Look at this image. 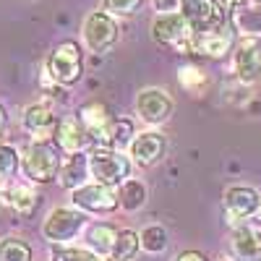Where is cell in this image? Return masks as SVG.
<instances>
[{"mask_svg":"<svg viewBox=\"0 0 261 261\" xmlns=\"http://www.w3.org/2000/svg\"><path fill=\"white\" fill-rule=\"evenodd\" d=\"M89 175L94 178V183L120 188L130 178V160L118 149L99 146L89 154Z\"/></svg>","mask_w":261,"mask_h":261,"instance_id":"1","label":"cell"},{"mask_svg":"<svg viewBox=\"0 0 261 261\" xmlns=\"http://www.w3.org/2000/svg\"><path fill=\"white\" fill-rule=\"evenodd\" d=\"M151 39L175 53H193V29L178 11L160 13L151 21Z\"/></svg>","mask_w":261,"mask_h":261,"instance_id":"2","label":"cell"},{"mask_svg":"<svg viewBox=\"0 0 261 261\" xmlns=\"http://www.w3.org/2000/svg\"><path fill=\"white\" fill-rule=\"evenodd\" d=\"M45 71L55 84H63V86L76 84L84 73V58H81L79 42H73V39L60 42V45L50 53V58L45 63Z\"/></svg>","mask_w":261,"mask_h":261,"instance_id":"3","label":"cell"},{"mask_svg":"<svg viewBox=\"0 0 261 261\" xmlns=\"http://www.w3.org/2000/svg\"><path fill=\"white\" fill-rule=\"evenodd\" d=\"M21 167H24L27 178L32 183H53L60 172V157H58V149L50 146L47 141H34L24 160H21Z\"/></svg>","mask_w":261,"mask_h":261,"instance_id":"4","label":"cell"},{"mask_svg":"<svg viewBox=\"0 0 261 261\" xmlns=\"http://www.w3.org/2000/svg\"><path fill=\"white\" fill-rule=\"evenodd\" d=\"M84 225H86V212L76 206H58L47 214L45 225H42V235L50 243H65L76 238Z\"/></svg>","mask_w":261,"mask_h":261,"instance_id":"5","label":"cell"},{"mask_svg":"<svg viewBox=\"0 0 261 261\" xmlns=\"http://www.w3.org/2000/svg\"><path fill=\"white\" fill-rule=\"evenodd\" d=\"M71 204L81 212H94V214H110L120 206V199L115 188L102 186V183H84L71 193Z\"/></svg>","mask_w":261,"mask_h":261,"instance_id":"6","label":"cell"},{"mask_svg":"<svg viewBox=\"0 0 261 261\" xmlns=\"http://www.w3.org/2000/svg\"><path fill=\"white\" fill-rule=\"evenodd\" d=\"M84 42L92 53H107L118 42L115 18L105 11H92L84 21Z\"/></svg>","mask_w":261,"mask_h":261,"instance_id":"7","label":"cell"},{"mask_svg":"<svg viewBox=\"0 0 261 261\" xmlns=\"http://www.w3.org/2000/svg\"><path fill=\"white\" fill-rule=\"evenodd\" d=\"M178 13L188 21V27L193 29V34L209 32V29H220V24L225 21L222 8L217 3H212V0H180Z\"/></svg>","mask_w":261,"mask_h":261,"instance_id":"8","label":"cell"},{"mask_svg":"<svg viewBox=\"0 0 261 261\" xmlns=\"http://www.w3.org/2000/svg\"><path fill=\"white\" fill-rule=\"evenodd\" d=\"M172 110H175V105L165 89H144L136 97V113L149 125H162L172 115Z\"/></svg>","mask_w":261,"mask_h":261,"instance_id":"9","label":"cell"},{"mask_svg":"<svg viewBox=\"0 0 261 261\" xmlns=\"http://www.w3.org/2000/svg\"><path fill=\"white\" fill-rule=\"evenodd\" d=\"M258 201H261V196L248 188V186H230L225 191V214H227V222L238 225V222H243L248 220V217H253L258 212Z\"/></svg>","mask_w":261,"mask_h":261,"instance_id":"10","label":"cell"},{"mask_svg":"<svg viewBox=\"0 0 261 261\" xmlns=\"http://www.w3.org/2000/svg\"><path fill=\"white\" fill-rule=\"evenodd\" d=\"M167 151V141L162 134H157V130H146V134H139L134 136V141H130V157H134L136 165L141 167H151L157 165Z\"/></svg>","mask_w":261,"mask_h":261,"instance_id":"11","label":"cell"},{"mask_svg":"<svg viewBox=\"0 0 261 261\" xmlns=\"http://www.w3.org/2000/svg\"><path fill=\"white\" fill-rule=\"evenodd\" d=\"M235 73L243 84H253L261 73V47L258 42L246 37L235 50Z\"/></svg>","mask_w":261,"mask_h":261,"instance_id":"12","label":"cell"},{"mask_svg":"<svg viewBox=\"0 0 261 261\" xmlns=\"http://www.w3.org/2000/svg\"><path fill=\"white\" fill-rule=\"evenodd\" d=\"M235 261H261V232L251 225H238L230 235Z\"/></svg>","mask_w":261,"mask_h":261,"instance_id":"13","label":"cell"},{"mask_svg":"<svg viewBox=\"0 0 261 261\" xmlns=\"http://www.w3.org/2000/svg\"><path fill=\"white\" fill-rule=\"evenodd\" d=\"M24 128L39 141H45L50 136H55L58 128V118L53 115V110L47 105H29L24 110Z\"/></svg>","mask_w":261,"mask_h":261,"instance_id":"14","label":"cell"},{"mask_svg":"<svg viewBox=\"0 0 261 261\" xmlns=\"http://www.w3.org/2000/svg\"><path fill=\"white\" fill-rule=\"evenodd\" d=\"M232 47V37L222 29H209L193 34V53L206 55V58H222Z\"/></svg>","mask_w":261,"mask_h":261,"instance_id":"15","label":"cell"},{"mask_svg":"<svg viewBox=\"0 0 261 261\" xmlns=\"http://www.w3.org/2000/svg\"><path fill=\"white\" fill-rule=\"evenodd\" d=\"M55 141L65 154H79V151L89 144V134L86 128L79 125L76 120H60L55 128Z\"/></svg>","mask_w":261,"mask_h":261,"instance_id":"16","label":"cell"},{"mask_svg":"<svg viewBox=\"0 0 261 261\" xmlns=\"http://www.w3.org/2000/svg\"><path fill=\"white\" fill-rule=\"evenodd\" d=\"M89 178V157L86 154H68V160H65L60 165V172H58V180L63 188L68 191H76L84 186V180Z\"/></svg>","mask_w":261,"mask_h":261,"instance_id":"17","label":"cell"},{"mask_svg":"<svg viewBox=\"0 0 261 261\" xmlns=\"http://www.w3.org/2000/svg\"><path fill=\"white\" fill-rule=\"evenodd\" d=\"M118 227L107 225V222H97L92 225L89 230H86V243H89V248L94 253H99L102 258H110L113 248H115V241H118Z\"/></svg>","mask_w":261,"mask_h":261,"instance_id":"18","label":"cell"},{"mask_svg":"<svg viewBox=\"0 0 261 261\" xmlns=\"http://www.w3.org/2000/svg\"><path fill=\"white\" fill-rule=\"evenodd\" d=\"M3 196L18 217H32L34 209L39 206V196L32 186H11L8 191H3Z\"/></svg>","mask_w":261,"mask_h":261,"instance_id":"19","label":"cell"},{"mask_svg":"<svg viewBox=\"0 0 261 261\" xmlns=\"http://www.w3.org/2000/svg\"><path fill=\"white\" fill-rule=\"evenodd\" d=\"M118 199H120V206L125 212H136L146 204V186L136 178H128L118 191Z\"/></svg>","mask_w":261,"mask_h":261,"instance_id":"20","label":"cell"},{"mask_svg":"<svg viewBox=\"0 0 261 261\" xmlns=\"http://www.w3.org/2000/svg\"><path fill=\"white\" fill-rule=\"evenodd\" d=\"M232 27L241 32L243 37H258L261 34V11H253V8H243L238 6L232 11Z\"/></svg>","mask_w":261,"mask_h":261,"instance_id":"21","label":"cell"},{"mask_svg":"<svg viewBox=\"0 0 261 261\" xmlns=\"http://www.w3.org/2000/svg\"><path fill=\"white\" fill-rule=\"evenodd\" d=\"M141 248V241L134 230H120L118 232V241H115V248L110 253L107 261H134V256L139 253Z\"/></svg>","mask_w":261,"mask_h":261,"instance_id":"22","label":"cell"},{"mask_svg":"<svg viewBox=\"0 0 261 261\" xmlns=\"http://www.w3.org/2000/svg\"><path fill=\"white\" fill-rule=\"evenodd\" d=\"M0 261H32V248L21 238H3L0 241Z\"/></svg>","mask_w":261,"mask_h":261,"instance_id":"23","label":"cell"},{"mask_svg":"<svg viewBox=\"0 0 261 261\" xmlns=\"http://www.w3.org/2000/svg\"><path fill=\"white\" fill-rule=\"evenodd\" d=\"M139 241H141V248L149 251V253H162L167 248V230L162 225H149L141 230L139 235Z\"/></svg>","mask_w":261,"mask_h":261,"instance_id":"24","label":"cell"},{"mask_svg":"<svg viewBox=\"0 0 261 261\" xmlns=\"http://www.w3.org/2000/svg\"><path fill=\"white\" fill-rule=\"evenodd\" d=\"M21 165V154L16 151V146L11 144H0V188H3Z\"/></svg>","mask_w":261,"mask_h":261,"instance_id":"25","label":"cell"},{"mask_svg":"<svg viewBox=\"0 0 261 261\" xmlns=\"http://www.w3.org/2000/svg\"><path fill=\"white\" fill-rule=\"evenodd\" d=\"M50 258L53 261H105L92 248H76V246H60V243L53 248Z\"/></svg>","mask_w":261,"mask_h":261,"instance_id":"26","label":"cell"},{"mask_svg":"<svg viewBox=\"0 0 261 261\" xmlns=\"http://www.w3.org/2000/svg\"><path fill=\"white\" fill-rule=\"evenodd\" d=\"M134 141V123L130 120H115L110 125V136H107V146L123 151L125 146H130Z\"/></svg>","mask_w":261,"mask_h":261,"instance_id":"27","label":"cell"},{"mask_svg":"<svg viewBox=\"0 0 261 261\" xmlns=\"http://www.w3.org/2000/svg\"><path fill=\"white\" fill-rule=\"evenodd\" d=\"M178 79H180V86L188 92H201V86L206 84V76L196 68V65H183V68L178 71Z\"/></svg>","mask_w":261,"mask_h":261,"instance_id":"28","label":"cell"},{"mask_svg":"<svg viewBox=\"0 0 261 261\" xmlns=\"http://www.w3.org/2000/svg\"><path fill=\"white\" fill-rule=\"evenodd\" d=\"M141 0H102V11L110 16H130L136 13Z\"/></svg>","mask_w":261,"mask_h":261,"instance_id":"29","label":"cell"},{"mask_svg":"<svg viewBox=\"0 0 261 261\" xmlns=\"http://www.w3.org/2000/svg\"><path fill=\"white\" fill-rule=\"evenodd\" d=\"M172 261H209L204 253H199V251H183V253H178Z\"/></svg>","mask_w":261,"mask_h":261,"instance_id":"30","label":"cell"},{"mask_svg":"<svg viewBox=\"0 0 261 261\" xmlns=\"http://www.w3.org/2000/svg\"><path fill=\"white\" fill-rule=\"evenodd\" d=\"M180 0H154V6H157V11H162V13H170V8L172 6H178Z\"/></svg>","mask_w":261,"mask_h":261,"instance_id":"31","label":"cell"},{"mask_svg":"<svg viewBox=\"0 0 261 261\" xmlns=\"http://www.w3.org/2000/svg\"><path fill=\"white\" fill-rule=\"evenodd\" d=\"M212 3H217V6L225 8V11H232V8H238V6H243V0H212Z\"/></svg>","mask_w":261,"mask_h":261,"instance_id":"32","label":"cell"},{"mask_svg":"<svg viewBox=\"0 0 261 261\" xmlns=\"http://www.w3.org/2000/svg\"><path fill=\"white\" fill-rule=\"evenodd\" d=\"M6 123H8V115H6V110H3V105H0V134L6 130Z\"/></svg>","mask_w":261,"mask_h":261,"instance_id":"33","label":"cell"},{"mask_svg":"<svg viewBox=\"0 0 261 261\" xmlns=\"http://www.w3.org/2000/svg\"><path fill=\"white\" fill-rule=\"evenodd\" d=\"M258 220H261V201H258Z\"/></svg>","mask_w":261,"mask_h":261,"instance_id":"34","label":"cell"},{"mask_svg":"<svg viewBox=\"0 0 261 261\" xmlns=\"http://www.w3.org/2000/svg\"><path fill=\"white\" fill-rule=\"evenodd\" d=\"M222 261H235V258H222Z\"/></svg>","mask_w":261,"mask_h":261,"instance_id":"35","label":"cell"},{"mask_svg":"<svg viewBox=\"0 0 261 261\" xmlns=\"http://www.w3.org/2000/svg\"><path fill=\"white\" fill-rule=\"evenodd\" d=\"M253 3H261V0H253Z\"/></svg>","mask_w":261,"mask_h":261,"instance_id":"36","label":"cell"}]
</instances>
